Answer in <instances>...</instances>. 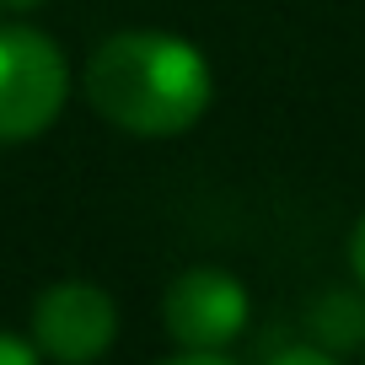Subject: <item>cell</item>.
<instances>
[{
    "instance_id": "8992f818",
    "label": "cell",
    "mask_w": 365,
    "mask_h": 365,
    "mask_svg": "<svg viewBox=\"0 0 365 365\" xmlns=\"http://www.w3.org/2000/svg\"><path fill=\"white\" fill-rule=\"evenodd\" d=\"M38 360V349H33V339H11V333H0V365H33Z\"/></svg>"
},
{
    "instance_id": "3957f363",
    "label": "cell",
    "mask_w": 365,
    "mask_h": 365,
    "mask_svg": "<svg viewBox=\"0 0 365 365\" xmlns=\"http://www.w3.org/2000/svg\"><path fill=\"white\" fill-rule=\"evenodd\" d=\"M161 322H167L172 365H226V349L247 328V290L226 269H182L161 296Z\"/></svg>"
},
{
    "instance_id": "ba28073f",
    "label": "cell",
    "mask_w": 365,
    "mask_h": 365,
    "mask_svg": "<svg viewBox=\"0 0 365 365\" xmlns=\"http://www.w3.org/2000/svg\"><path fill=\"white\" fill-rule=\"evenodd\" d=\"M43 0H0V16H27V11H38Z\"/></svg>"
},
{
    "instance_id": "5b68a950",
    "label": "cell",
    "mask_w": 365,
    "mask_h": 365,
    "mask_svg": "<svg viewBox=\"0 0 365 365\" xmlns=\"http://www.w3.org/2000/svg\"><path fill=\"white\" fill-rule=\"evenodd\" d=\"M307 339L328 360L365 349V290H322L307 307Z\"/></svg>"
},
{
    "instance_id": "52a82bcc",
    "label": "cell",
    "mask_w": 365,
    "mask_h": 365,
    "mask_svg": "<svg viewBox=\"0 0 365 365\" xmlns=\"http://www.w3.org/2000/svg\"><path fill=\"white\" fill-rule=\"evenodd\" d=\"M349 269H354V285L365 290V220L354 226V237H349Z\"/></svg>"
},
{
    "instance_id": "6da1fadb",
    "label": "cell",
    "mask_w": 365,
    "mask_h": 365,
    "mask_svg": "<svg viewBox=\"0 0 365 365\" xmlns=\"http://www.w3.org/2000/svg\"><path fill=\"white\" fill-rule=\"evenodd\" d=\"M81 91L113 129L140 140H172L205 118L215 97L205 54L172 33H113L91 48Z\"/></svg>"
},
{
    "instance_id": "277c9868",
    "label": "cell",
    "mask_w": 365,
    "mask_h": 365,
    "mask_svg": "<svg viewBox=\"0 0 365 365\" xmlns=\"http://www.w3.org/2000/svg\"><path fill=\"white\" fill-rule=\"evenodd\" d=\"M118 339V307L108 290L86 279H59L33 301V349L38 360L59 365H86L108 354Z\"/></svg>"
},
{
    "instance_id": "7a4b0ae2",
    "label": "cell",
    "mask_w": 365,
    "mask_h": 365,
    "mask_svg": "<svg viewBox=\"0 0 365 365\" xmlns=\"http://www.w3.org/2000/svg\"><path fill=\"white\" fill-rule=\"evenodd\" d=\"M70 97L65 48L27 22H0V145L38 140Z\"/></svg>"
}]
</instances>
